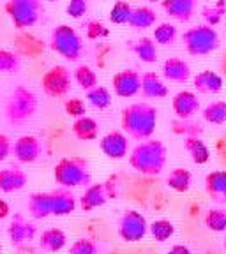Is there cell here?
Returning <instances> with one entry per match:
<instances>
[{"label": "cell", "mask_w": 226, "mask_h": 254, "mask_svg": "<svg viewBox=\"0 0 226 254\" xmlns=\"http://www.w3.org/2000/svg\"><path fill=\"white\" fill-rule=\"evenodd\" d=\"M120 122L127 136L143 141L154 134L157 126V110L152 104L135 103L122 110Z\"/></svg>", "instance_id": "cell-1"}, {"label": "cell", "mask_w": 226, "mask_h": 254, "mask_svg": "<svg viewBox=\"0 0 226 254\" xmlns=\"http://www.w3.org/2000/svg\"><path fill=\"white\" fill-rule=\"evenodd\" d=\"M129 164L133 170L142 175H149V177L161 175L166 166V147L159 139H143L140 145L133 148L129 155Z\"/></svg>", "instance_id": "cell-2"}, {"label": "cell", "mask_w": 226, "mask_h": 254, "mask_svg": "<svg viewBox=\"0 0 226 254\" xmlns=\"http://www.w3.org/2000/svg\"><path fill=\"white\" fill-rule=\"evenodd\" d=\"M53 179L62 187L88 186L92 182L90 166L81 157H64L57 163L53 170Z\"/></svg>", "instance_id": "cell-3"}, {"label": "cell", "mask_w": 226, "mask_h": 254, "mask_svg": "<svg viewBox=\"0 0 226 254\" xmlns=\"http://www.w3.org/2000/svg\"><path fill=\"white\" fill-rule=\"evenodd\" d=\"M37 110V97L32 90L18 87L11 92L5 103V117L11 124H23L34 117Z\"/></svg>", "instance_id": "cell-4"}, {"label": "cell", "mask_w": 226, "mask_h": 254, "mask_svg": "<svg viewBox=\"0 0 226 254\" xmlns=\"http://www.w3.org/2000/svg\"><path fill=\"white\" fill-rule=\"evenodd\" d=\"M50 48L66 60H78L83 53V41L69 25H57L52 30Z\"/></svg>", "instance_id": "cell-5"}, {"label": "cell", "mask_w": 226, "mask_h": 254, "mask_svg": "<svg viewBox=\"0 0 226 254\" xmlns=\"http://www.w3.org/2000/svg\"><path fill=\"white\" fill-rule=\"evenodd\" d=\"M182 41L187 53L196 57L209 55L219 48V36L216 28H212L211 25H198V27L189 28L184 32Z\"/></svg>", "instance_id": "cell-6"}, {"label": "cell", "mask_w": 226, "mask_h": 254, "mask_svg": "<svg viewBox=\"0 0 226 254\" xmlns=\"http://www.w3.org/2000/svg\"><path fill=\"white\" fill-rule=\"evenodd\" d=\"M5 12L18 30H25L39 21L43 14V2L41 0H9L5 4Z\"/></svg>", "instance_id": "cell-7"}, {"label": "cell", "mask_w": 226, "mask_h": 254, "mask_svg": "<svg viewBox=\"0 0 226 254\" xmlns=\"http://www.w3.org/2000/svg\"><path fill=\"white\" fill-rule=\"evenodd\" d=\"M117 180L110 179L104 180V182L99 184H92V186L87 187L81 198H79V208L83 212H90L99 208V206L106 205L110 199H115L117 194H119V189H117Z\"/></svg>", "instance_id": "cell-8"}, {"label": "cell", "mask_w": 226, "mask_h": 254, "mask_svg": "<svg viewBox=\"0 0 226 254\" xmlns=\"http://www.w3.org/2000/svg\"><path fill=\"white\" fill-rule=\"evenodd\" d=\"M149 231V222L145 215L138 210H127L119 221V237L124 242H140Z\"/></svg>", "instance_id": "cell-9"}, {"label": "cell", "mask_w": 226, "mask_h": 254, "mask_svg": "<svg viewBox=\"0 0 226 254\" xmlns=\"http://www.w3.org/2000/svg\"><path fill=\"white\" fill-rule=\"evenodd\" d=\"M41 85L48 97H64L71 90V72L64 65H53L44 72Z\"/></svg>", "instance_id": "cell-10"}, {"label": "cell", "mask_w": 226, "mask_h": 254, "mask_svg": "<svg viewBox=\"0 0 226 254\" xmlns=\"http://www.w3.org/2000/svg\"><path fill=\"white\" fill-rule=\"evenodd\" d=\"M111 85H113V92L119 97H135L140 92V85H142V74L135 69H124L119 71L113 78H111Z\"/></svg>", "instance_id": "cell-11"}, {"label": "cell", "mask_w": 226, "mask_h": 254, "mask_svg": "<svg viewBox=\"0 0 226 254\" xmlns=\"http://www.w3.org/2000/svg\"><path fill=\"white\" fill-rule=\"evenodd\" d=\"M12 154L20 163H36L43 155V145L36 136H21L12 145Z\"/></svg>", "instance_id": "cell-12"}, {"label": "cell", "mask_w": 226, "mask_h": 254, "mask_svg": "<svg viewBox=\"0 0 226 254\" xmlns=\"http://www.w3.org/2000/svg\"><path fill=\"white\" fill-rule=\"evenodd\" d=\"M99 147L108 159H115V161H119V159H124L127 155L129 141H127V136L124 134V132L113 131V132H108L106 136L101 138Z\"/></svg>", "instance_id": "cell-13"}, {"label": "cell", "mask_w": 226, "mask_h": 254, "mask_svg": "<svg viewBox=\"0 0 226 254\" xmlns=\"http://www.w3.org/2000/svg\"><path fill=\"white\" fill-rule=\"evenodd\" d=\"M171 108H173V113L177 115V119H180V120L191 119V117L196 115L200 111L198 95L191 90H180L179 94H175V97L171 99Z\"/></svg>", "instance_id": "cell-14"}, {"label": "cell", "mask_w": 226, "mask_h": 254, "mask_svg": "<svg viewBox=\"0 0 226 254\" xmlns=\"http://www.w3.org/2000/svg\"><path fill=\"white\" fill-rule=\"evenodd\" d=\"M36 233H37L36 226H34L32 222H28L21 214H16L14 217L11 219V224H9V228H7V235L14 246H20V244L34 240Z\"/></svg>", "instance_id": "cell-15"}, {"label": "cell", "mask_w": 226, "mask_h": 254, "mask_svg": "<svg viewBox=\"0 0 226 254\" xmlns=\"http://www.w3.org/2000/svg\"><path fill=\"white\" fill-rule=\"evenodd\" d=\"M163 76L166 81L186 83L187 79L191 78L189 64L182 59H177V57H170V59H166L163 64Z\"/></svg>", "instance_id": "cell-16"}, {"label": "cell", "mask_w": 226, "mask_h": 254, "mask_svg": "<svg viewBox=\"0 0 226 254\" xmlns=\"http://www.w3.org/2000/svg\"><path fill=\"white\" fill-rule=\"evenodd\" d=\"M140 92H142L143 97H147V99H164L168 95V87L164 85L161 76L149 71V72H145V74H142Z\"/></svg>", "instance_id": "cell-17"}, {"label": "cell", "mask_w": 226, "mask_h": 254, "mask_svg": "<svg viewBox=\"0 0 226 254\" xmlns=\"http://www.w3.org/2000/svg\"><path fill=\"white\" fill-rule=\"evenodd\" d=\"M164 12L177 21H189L195 14L196 0H161Z\"/></svg>", "instance_id": "cell-18"}, {"label": "cell", "mask_w": 226, "mask_h": 254, "mask_svg": "<svg viewBox=\"0 0 226 254\" xmlns=\"http://www.w3.org/2000/svg\"><path fill=\"white\" fill-rule=\"evenodd\" d=\"M75 208H76V196L73 194L68 187L52 190V215L62 217V215H68L71 212H75Z\"/></svg>", "instance_id": "cell-19"}, {"label": "cell", "mask_w": 226, "mask_h": 254, "mask_svg": "<svg viewBox=\"0 0 226 254\" xmlns=\"http://www.w3.org/2000/svg\"><path fill=\"white\" fill-rule=\"evenodd\" d=\"M27 173L16 166L0 170V190L2 192H14L27 186Z\"/></svg>", "instance_id": "cell-20"}, {"label": "cell", "mask_w": 226, "mask_h": 254, "mask_svg": "<svg viewBox=\"0 0 226 254\" xmlns=\"http://www.w3.org/2000/svg\"><path fill=\"white\" fill-rule=\"evenodd\" d=\"M205 190L214 201L226 203V171H211L205 177Z\"/></svg>", "instance_id": "cell-21"}, {"label": "cell", "mask_w": 226, "mask_h": 254, "mask_svg": "<svg viewBox=\"0 0 226 254\" xmlns=\"http://www.w3.org/2000/svg\"><path fill=\"white\" fill-rule=\"evenodd\" d=\"M27 210L34 219H44L52 215V190L34 192L27 201Z\"/></svg>", "instance_id": "cell-22"}, {"label": "cell", "mask_w": 226, "mask_h": 254, "mask_svg": "<svg viewBox=\"0 0 226 254\" xmlns=\"http://www.w3.org/2000/svg\"><path fill=\"white\" fill-rule=\"evenodd\" d=\"M200 94H219L223 90V78L214 71H202L193 79Z\"/></svg>", "instance_id": "cell-23"}, {"label": "cell", "mask_w": 226, "mask_h": 254, "mask_svg": "<svg viewBox=\"0 0 226 254\" xmlns=\"http://www.w3.org/2000/svg\"><path fill=\"white\" fill-rule=\"evenodd\" d=\"M157 21V14H155L154 9L151 7H133L131 14H129V20H127V25L135 30H143V28H151L155 25Z\"/></svg>", "instance_id": "cell-24"}, {"label": "cell", "mask_w": 226, "mask_h": 254, "mask_svg": "<svg viewBox=\"0 0 226 254\" xmlns=\"http://www.w3.org/2000/svg\"><path fill=\"white\" fill-rule=\"evenodd\" d=\"M186 152L191 155V161L195 164H205L211 159V150L202 139V136H187L184 141Z\"/></svg>", "instance_id": "cell-25"}, {"label": "cell", "mask_w": 226, "mask_h": 254, "mask_svg": "<svg viewBox=\"0 0 226 254\" xmlns=\"http://www.w3.org/2000/svg\"><path fill=\"white\" fill-rule=\"evenodd\" d=\"M73 134L81 141H94L99 136V126L94 119L83 115L75 120L73 124Z\"/></svg>", "instance_id": "cell-26"}, {"label": "cell", "mask_w": 226, "mask_h": 254, "mask_svg": "<svg viewBox=\"0 0 226 254\" xmlns=\"http://www.w3.org/2000/svg\"><path fill=\"white\" fill-rule=\"evenodd\" d=\"M66 244H68V237L59 228H50V230L43 231L39 238L41 249L48 251V253H59L66 247Z\"/></svg>", "instance_id": "cell-27"}, {"label": "cell", "mask_w": 226, "mask_h": 254, "mask_svg": "<svg viewBox=\"0 0 226 254\" xmlns=\"http://www.w3.org/2000/svg\"><path fill=\"white\" fill-rule=\"evenodd\" d=\"M16 48H18V53L20 55H27V57H37L44 52V43L41 39H37L36 36L32 34H18L14 39Z\"/></svg>", "instance_id": "cell-28"}, {"label": "cell", "mask_w": 226, "mask_h": 254, "mask_svg": "<svg viewBox=\"0 0 226 254\" xmlns=\"http://www.w3.org/2000/svg\"><path fill=\"white\" fill-rule=\"evenodd\" d=\"M166 184L175 192H187V190L191 189V184H193V177H191L189 171L184 170V168H175V170L168 175Z\"/></svg>", "instance_id": "cell-29"}, {"label": "cell", "mask_w": 226, "mask_h": 254, "mask_svg": "<svg viewBox=\"0 0 226 254\" xmlns=\"http://www.w3.org/2000/svg\"><path fill=\"white\" fill-rule=\"evenodd\" d=\"M133 52L145 64H154L157 60V46L151 37H142L140 41H136L135 46H133Z\"/></svg>", "instance_id": "cell-30"}, {"label": "cell", "mask_w": 226, "mask_h": 254, "mask_svg": "<svg viewBox=\"0 0 226 254\" xmlns=\"http://www.w3.org/2000/svg\"><path fill=\"white\" fill-rule=\"evenodd\" d=\"M203 120L214 126H221L226 122V101H214V103L207 104L203 110Z\"/></svg>", "instance_id": "cell-31"}, {"label": "cell", "mask_w": 226, "mask_h": 254, "mask_svg": "<svg viewBox=\"0 0 226 254\" xmlns=\"http://www.w3.org/2000/svg\"><path fill=\"white\" fill-rule=\"evenodd\" d=\"M149 231H151L155 242H166V240H170L173 237L175 226L173 222L168 221V219H157L152 224H149Z\"/></svg>", "instance_id": "cell-32"}, {"label": "cell", "mask_w": 226, "mask_h": 254, "mask_svg": "<svg viewBox=\"0 0 226 254\" xmlns=\"http://www.w3.org/2000/svg\"><path fill=\"white\" fill-rule=\"evenodd\" d=\"M87 99L97 110H106L111 104V94L106 87H101V85H95L94 88L87 90Z\"/></svg>", "instance_id": "cell-33"}, {"label": "cell", "mask_w": 226, "mask_h": 254, "mask_svg": "<svg viewBox=\"0 0 226 254\" xmlns=\"http://www.w3.org/2000/svg\"><path fill=\"white\" fill-rule=\"evenodd\" d=\"M205 226L216 233L226 231V210L223 208H211L205 215Z\"/></svg>", "instance_id": "cell-34"}, {"label": "cell", "mask_w": 226, "mask_h": 254, "mask_svg": "<svg viewBox=\"0 0 226 254\" xmlns=\"http://www.w3.org/2000/svg\"><path fill=\"white\" fill-rule=\"evenodd\" d=\"M175 39H177V27H175V25L159 23L157 27L154 28V43L155 44L168 46V44H173Z\"/></svg>", "instance_id": "cell-35"}, {"label": "cell", "mask_w": 226, "mask_h": 254, "mask_svg": "<svg viewBox=\"0 0 226 254\" xmlns=\"http://www.w3.org/2000/svg\"><path fill=\"white\" fill-rule=\"evenodd\" d=\"M75 79H76V83L83 88L85 92L90 90V88H94L95 85H97V74H95L88 65H78L75 71Z\"/></svg>", "instance_id": "cell-36"}, {"label": "cell", "mask_w": 226, "mask_h": 254, "mask_svg": "<svg viewBox=\"0 0 226 254\" xmlns=\"http://www.w3.org/2000/svg\"><path fill=\"white\" fill-rule=\"evenodd\" d=\"M21 67L20 55L9 50H0V72H18Z\"/></svg>", "instance_id": "cell-37"}, {"label": "cell", "mask_w": 226, "mask_h": 254, "mask_svg": "<svg viewBox=\"0 0 226 254\" xmlns=\"http://www.w3.org/2000/svg\"><path fill=\"white\" fill-rule=\"evenodd\" d=\"M133 7L127 4L126 0H119L113 4L110 11V21L113 25H127V20H129V14H131Z\"/></svg>", "instance_id": "cell-38"}, {"label": "cell", "mask_w": 226, "mask_h": 254, "mask_svg": "<svg viewBox=\"0 0 226 254\" xmlns=\"http://www.w3.org/2000/svg\"><path fill=\"white\" fill-rule=\"evenodd\" d=\"M69 254H99V247L92 238H78L69 249Z\"/></svg>", "instance_id": "cell-39"}, {"label": "cell", "mask_w": 226, "mask_h": 254, "mask_svg": "<svg viewBox=\"0 0 226 254\" xmlns=\"http://www.w3.org/2000/svg\"><path fill=\"white\" fill-rule=\"evenodd\" d=\"M173 131L177 132V134H186V138H187V136H202L203 129L198 124L189 122V119H186V120L179 119L173 124Z\"/></svg>", "instance_id": "cell-40"}, {"label": "cell", "mask_w": 226, "mask_h": 254, "mask_svg": "<svg viewBox=\"0 0 226 254\" xmlns=\"http://www.w3.org/2000/svg\"><path fill=\"white\" fill-rule=\"evenodd\" d=\"M64 110L68 113L69 117L73 119H79V117H83L87 113V108H85V103L78 97H73V99H68L64 103Z\"/></svg>", "instance_id": "cell-41"}, {"label": "cell", "mask_w": 226, "mask_h": 254, "mask_svg": "<svg viewBox=\"0 0 226 254\" xmlns=\"http://www.w3.org/2000/svg\"><path fill=\"white\" fill-rule=\"evenodd\" d=\"M223 14H226V7H225V2H223V0L216 5V7L203 9V16H205L207 25H211V27H214V25H218L219 21H221Z\"/></svg>", "instance_id": "cell-42"}, {"label": "cell", "mask_w": 226, "mask_h": 254, "mask_svg": "<svg viewBox=\"0 0 226 254\" xmlns=\"http://www.w3.org/2000/svg\"><path fill=\"white\" fill-rule=\"evenodd\" d=\"M66 11H68V14L71 16V18H75V20H78V18H83V16L87 14V11H88L87 0H69Z\"/></svg>", "instance_id": "cell-43"}, {"label": "cell", "mask_w": 226, "mask_h": 254, "mask_svg": "<svg viewBox=\"0 0 226 254\" xmlns=\"http://www.w3.org/2000/svg\"><path fill=\"white\" fill-rule=\"evenodd\" d=\"M110 30L104 27L101 21H90L87 25V37L88 39H101V37H108Z\"/></svg>", "instance_id": "cell-44"}, {"label": "cell", "mask_w": 226, "mask_h": 254, "mask_svg": "<svg viewBox=\"0 0 226 254\" xmlns=\"http://www.w3.org/2000/svg\"><path fill=\"white\" fill-rule=\"evenodd\" d=\"M11 152H12L11 139L5 134H0V161H5L11 155Z\"/></svg>", "instance_id": "cell-45"}, {"label": "cell", "mask_w": 226, "mask_h": 254, "mask_svg": "<svg viewBox=\"0 0 226 254\" xmlns=\"http://www.w3.org/2000/svg\"><path fill=\"white\" fill-rule=\"evenodd\" d=\"M166 254H191V249L187 246H182V244H177L173 246Z\"/></svg>", "instance_id": "cell-46"}, {"label": "cell", "mask_w": 226, "mask_h": 254, "mask_svg": "<svg viewBox=\"0 0 226 254\" xmlns=\"http://www.w3.org/2000/svg\"><path fill=\"white\" fill-rule=\"evenodd\" d=\"M9 212H11V208H9L7 201H4V199L0 198V219H5V217H7Z\"/></svg>", "instance_id": "cell-47"}, {"label": "cell", "mask_w": 226, "mask_h": 254, "mask_svg": "<svg viewBox=\"0 0 226 254\" xmlns=\"http://www.w3.org/2000/svg\"><path fill=\"white\" fill-rule=\"evenodd\" d=\"M0 254H2V244H0Z\"/></svg>", "instance_id": "cell-48"}, {"label": "cell", "mask_w": 226, "mask_h": 254, "mask_svg": "<svg viewBox=\"0 0 226 254\" xmlns=\"http://www.w3.org/2000/svg\"><path fill=\"white\" fill-rule=\"evenodd\" d=\"M149 2H159V0H149Z\"/></svg>", "instance_id": "cell-49"}, {"label": "cell", "mask_w": 226, "mask_h": 254, "mask_svg": "<svg viewBox=\"0 0 226 254\" xmlns=\"http://www.w3.org/2000/svg\"><path fill=\"white\" fill-rule=\"evenodd\" d=\"M225 251H226V238H225Z\"/></svg>", "instance_id": "cell-50"}, {"label": "cell", "mask_w": 226, "mask_h": 254, "mask_svg": "<svg viewBox=\"0 0 226 254\" xmlns=\"http://www.w3.org/2000/svg\"><path fill=\"white\" fill-rule=\"evenodd\" d=\"M48 2H57V0H48Z\"/></svg>", "instance_id": "cell-51"}]
</instances>
